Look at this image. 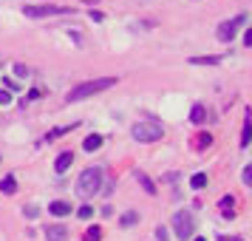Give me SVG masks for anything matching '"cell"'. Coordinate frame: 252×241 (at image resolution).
I'll return each mask as SVG.
<instances>
[{
	"label": "cell",
	"instance_id": "obj_20",
	"mask_svg": "<svg viewBox=\"0 0 252 241\" xmlns=\"http://www.w3.org/2000/svg\"><path fill=\"white\" fill-rule=\"evenodd\" d=\"M77 216H80V218H91L94 216V207H88V205L80 207V210H77Z\"/></svg>",
	"mask_w": 252,
	"mask_h": 241
},
{
	"label": "cell",
	"instance_id": "obj_24",
	"mask_svg": "<svg viewBox=\"0 0 252 241\" xmlns=\"http://www.w3.org/2000/svg\"><path fill=\"white\" fill-rule=\"evenodd\" d=\"M14 74H17V77H26V74H29V69H26V66H20V63H17V66H14Z\"/></svg>",
	"mask_w": 252,
	"mask_h": 241
},
{
	"label": "cell",
	"instance_id": "obj_18",
	"mask_svg": "<svg viewBox=\"0 0 252 241\" xmlns=\"http://www.w3.org/2000/svg\"><path fill=\"white\" fill-rule=\"evenodd\" d=\"M250 131H252V125H250V116H247V122H244V134H241V145H244V148L250 145Z\"/></svg>",
	"mask_w": 252,
	"mask_h": 241
},
{
	"label": "cell",
	"instance_id": "obj_22",
	"mask_svg": "<svg viewBox=\"0 0 252 241\" xmlns=\"http://www.w3.org/2000/svg\"><path fill=\"white\" fill-rule=\"evenodd\" d=\"M156 239H159V241H167V239H170V233H167L164 227H159V230H156Z\"/></svg>",
	"mask_w": 252,
	"mask_h": 241
},
{
	"label": "cell",
	"instance_id": "obj_15",
	"mask_svg": "<svg viewBox=\"0 0 252 241\" xmlns=\"http://www.w3.org/2000/svg\"><path fill=\"white\" fill-rule=\"evenodd\" d=\"M102 239V230L99 227H88L85 230V241H99Z\"/></svg>",
	"mask_w": 252,
	"mask_h": 241
},
{
	"label": "cell",
	"instance_id": "obj_28",
	"mask_svg": "<svg viewBox=\"0 0 252 241\" xmlns=\"http://www.w3.org/2000/svg\"><path fill=\"white\" fill-rule=\"evenodd\" d=\"M252 182V168H247V171H244V184H250Z\"/></svg>",
	"mask_w": 252,
	"mask_h": 241
},
{
	"label": "cell",
	"instance_id": "obj_8",
	"mask_svg": "<svg viewBox=\"0 0 252 241\" xmlns=\"http://www.w3.org/2000/svg\"><path fill=\"white\" fill-rule=\"evenodd\" d=\"M71 162H74V153H71V150H63V153L57 156V162H54V171H57V173H65V171L71 168Z\"/></svg>",
	"mask_w": 252,
	"mask_h": 241
},
{
	"label": "cell",
	"instance_id": "obj_25",
	"mask_svg": "<svg viewBox=\"0 0 252 241\" xmlns=\"http://www.w3.org/2000/svg\"><path fill=\"white\" fill-rule=\"evenodd\" d=\"M216 241H244V239H241V236H218Z\"/></svg>",
	"mask_w": 252,
	"mask_h": 241
},
{
	"label": "cell",
	"instance_id": "obj_21",
	"mask_svg": "<svg viewBox=\"0 0 252 241\" xmlns=\"http://www.w3.org/2000/svg\"><path fill=\"white\" fill-rule=\"evenodd\" d=\"M3 85H9V94H12V91H20V88H23V85H17L14 80H3Z\"/></svg>",
	"mask_w": 252,
	"mask_h": 241
},
{
	"label": "cell",
	"instance_id": "obj_2",
	"mask_svg": "<svg viewBox=\"0 0 252 241\" xmlns=\"http://www.w3.org/2000/svg\"><path fill=\"white\" fill-rule=\"evenodd\" d=\"M111 85H116V77H99V80L82 82V85H77V88L68 91V103H80V100L91 97V94H99V91H105V88H111Z\"/></svg>",
	"mask_w": 252,
	"mask_h": 241
},
{
	"label": "cell",
	"instance_id": "obj_12",
	"mask_svg": "<svg viewBox=\"0 0 252 241\" xmlns=\"http://www.w3.org/2000/svg\"><path fill=\"white\" fill-rule=\"evenodd\" d=\"M190 119H193L195 125H201L207 119V111H204V105H193V111H190Z\"/></svg>",
	"mask_w": 252,
	"mask_h": 241
},
{
	"label": "cell",
	"instance_id": "obj_10",
	"mask_svg": "<svg viewBox=\"0 0 252 241\" xmlns=\"http://www.w3.org/2000/svg\"><path fill=\"white\" fill-rule=\"evenodd\" d=\"M190 63H193V66H216V63H221V54H207V57H193Z\"/></svg>",
	"mask_w": 252,
	"mask_h": 241
},
{
	"label": "cell",
	"instance_id": "obj_29",
	"mask_svg": "<svg viewBox=\"0 0 252 241\" xmlns=\"http://www.w3.org/2000/svg\"><path fill=\"white\" fill-rule=\"evenodd\" d=\"M193 241H207V239H193Z\"/></svg>",
	"mask_w": 252,
	"mask_h": 241
},
{
	"label": "cell",
	"instance_id": "obj_19",
	"mask_svg": "<svg viewBox=\"0 0 252 241\" xmlns=\"http://www.w3.org/2000/svg\"><path fill=\"white\" fill-rule=\"evenodd\" d=\"M232 205H235V196H224V199H221V210H224V213H229Z\"/></svg>",
	"mask_w": 252,
	"mask_h": 241
},
{
	"label": "cell",
	"instance_id": "obj_17",
	"mask_svg": "<svg viewBox=\"0 0 252 241\" xmlns=\"http://www.w3.org/2000/svg\"><path fill=\"white\" fill-rule=\"evenodd\" d=\"M190 184H193L195 190H201V187L207 184V176H204V173H195L193 179H190Z\"/></svg>",
	"mask_w": 252,
	"mask_h": 241
},
{
	"label": "cell",
	"instance_id": "obj_23",
	"mask_svg": "<svg viewBox=\"0 0 252 241\" xmlns=\"http://www.w3.org/2000/svg\"><path fill=\"white\" fill-rule=\"evenodd\" d=\"M12 103V94L9 91H0V105H9Z\"/></svg>",
	"mask_w": 252,
	"mask_h": 241
},
{
	"label": "cell",
	"instance_id": "obj_9",
	"mask_svg": "<svg viewBox=\"0 0 252 241\" xmlns=\"http://www.w3.org/2000/svg\"><path fill=\"white\" fill-rule=\"evenodd\" d=\"M48 213H51V216H68L71 205L68 202H51V205H48Z\"/></svg>",
	"mask_w": 252,
	"mask_h": 241
},
{
	"label": "cell",
	"instance_id": "obj_27",
	"mask_svg": "<svg viewBox=\"0 0 252 241\" xmlns=\"http://www.w3.org/2000/svg\"><path fill=\"white\" fill-rule=\"evenodd\" d=\"M244 43H247V46H252V29H247V32H244Z\"/></svg>",
	"mask_w": 252,
	"mask_h": 241
},
{
	"label": "cell",
	"instance_id": "obj_14",
	"mask_svg": "<svg viewBox=\"0 0 252 241\" xmlns=\"http://www.w3.org/2000/svg\"><path fill=\"white\" fill-rule=\"evenodd\" d=\"M136 210H127L125 216H122V221H119V224H122V227H133V224H136Z\"/></svg>",
	"mask_w": 252,
	"mask_h": 241
},
{
	"label": "cell",
	"instance_id": "obj_13",
	"mask_svg": "<svg viewBox=\"0 0 252 241\" xmlns=\"http://www.w3.org/2000/svg\"><path fill=\"white\" fill-rule=\"evenodd\" d=\"M99 145H102V137H99V134H94V137H85V142H82V148H85V150H96Z\"/></svg>",
	"mask_w": 252,
	"mask_h": 241
},
{
	"label": "cell",
	"instance_id": "obj_1",
	"mask_svg": "<svg viewBox=\"0 0 252 241\" xmlns=\"http://www.w3.org/2000/svg\"><path fill=\"white\" fill-rule=\"evenodd\" d=\"M99 187H102V171L99 168H88L77 179V196H82V199H94L99 193Z\"/></svg>",
	"mask_w": 252,
	"mask_h": 241
},
{
	"label": "cell",
	"instance_id": "obj_6",
	"mask_svg": "<svg viewBox=\"0 0 252 241\" xmlns=\"http://www.w3.org/2000/svg\"><path fill=\"white\" fill-rule=\"evenodd\" d=\"M68 12H71L68 6H51V3H46V6H23L26 17H51V14H68Z\"/></svg>",
	"mask_w": 252,
	"mask_h": 241
},
{
	"label": "cell",
	"instance_id": "obj_5",
	"mask_svg": "<svg viewBox=\"0 0 252 241\" xmlns=\"http://www.w3.org/2000/svg\"><path fill=\"white\" fill-rule=\"evenodd\" d=\"M244 23H247V14H238V17H232V20H227V23H221V26H218L216 37L221 40V43H229V40L235 37V32H238V29H241Z\"/></svg>",
	"mask_w": 252,
	"mask_h": 241
},
{
	"label": "cell",
	"instance_id": "obj_11",
	"mask_svg": "<svg viewBox=\"0 0 252 241\" xmlns=\"http://www.w3.org/2000/svg\"><path fill=\"white\" fill-rule=\"evenodd\" d=\"M136 179H139V184H142V190H145V193H148V196H156V184L150 182L145 173H136Z\"/></svg>",
	"mask_w": 252,
	"mask_h": 241
},
{
	"label": "cell",
	"instance_id": "obj_26",
	"mask_svg": "<svg viewBox=\"0 0 252 241\" xmlns=\"http://www.w3.org/2000/svg\"><path fill=\"white\" fill-rule=\"evenodd\" d=\"M91 17H94V23H102V20H105L102 12H91Z\"/></svg>",
	"mask_w": 252,
	"mask_h": 241
},
{
	"label": "cell",
	"instance_id": "obj_4",
	"mask_svg": "<svg viewBox=\"0 0 252 241\" xmlns=\"http://www.w3.org/2000/svg\"><path fill=\"white\" fill-rule=\"evenodd\" d=\"M164 137L161 125H153V122H136L133 125V139L136 142H159Z\"/></svg>",
	"mask_w": 252,
	"mask_h": 241
},
{
	"label": "cell",
	"instance_id": "obj_7",
	"mask_svg": "<svg viewBox=\"0 0 252 241\" xmlns=\"http://www.w3.org/2000/svg\"><path fill=\"white\" fill-rule=\"evenodd\" d=\"M46 241H68V227H63V224H48Z\"/></svg>",
	"mask_w": 252,
	"mask_h": 241
},
{
	"label": "cell",
	"instance_id": "obj_16",
	"mask_svg": "<svg viewBox=\"0 0 252 241\" xmlns=\"http://www.w3.org/2000/svg\"><path fill=\"white\" fill-rule=\"evenodd\" d=\"M0 190H6V193H14V190H17V182H14L12 176H9V179H3V182H0Z\"/></svg>",
	"mask_w": 252,
	"mask_h": 241
},
{
	"label": "cell",
	"instance_id": "obj_3",
	"mask_svg": "<svg viewBox=\"0 0 252 241\" xmlns=\"http://www.w3.org/2000/svg\"><path fill=\"white\" fill-rule=\"evenodd\" d=\"M173 230H176V236H179L182 241L193 239V230H195V221H193V216H190L187 210H179V213L173 216Z\"/></svg>",
	"mask_w": 252,
	"mask_h": 241
}]
</instances>
